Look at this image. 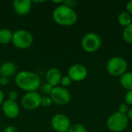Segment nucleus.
I'll use <instances>...</instances> for the list:
<instances>
[{
  "label": "nucleus",
  "mask_w": 132,
  "mask_h": 132,
  "mask_svg": "<svg viewBox=\"0 0 132 132\" xmlns=\"http://www.w3.org/2000/svg\"><path fill=\"white\" fill-rule=\"evenodd\" d=\"M14 80L16 86L26 92L36 91L41 85L39 77L36 73L29 70L18 72L15 74Z\"/></svg>",
  "instance_id": "1"
},
{
  "label": "nucleus",
  "mask_w": 132,
  "mask_h": 132,
  "mask_svg": "<svg viewBox=\"0 0 132 132\" xmlns=\"http://www.w3.org/2000/svg\"><path fill=\"white\" fill-rule=\"evenodd\" d=\"M53 19L56 23L62 26H70L74 25L78 19L77 14L73 8L64 3L58 5L53 11Z\"/></svg>",
  "instance_id": "2"
},
{
  "label": "nucleus",
  "mask_w": 132,
  "mask_h": 132,
  "mask_svg": "<svg viewBox=\"0 0 132 132\" xmlns=\"http://www.w3.org/2000/svg\"><path fill=\"white\" fill-rule=\"evenodd\" d=\"M12 43L19 50H26L32 45L33 36L26 29H17L13 32Z\"/></svg>",
  "instance_id": "3"
},
{
  "label": "nucleus",
  "mask_w": 132,
  "mask_h": 132,
  "mask_svg": "<svg viewBox=\"0 0 132 132\" xmlns=\"http://www.w3.org/2000/svg\"><path fill=\"white\" fill-rule=\"evenodd\" d=\"M128 118L126 114L118 111L112 114L107 121V127L112 132H121L128 125Z\"/></svg>",
  "instance_id": "4"
},
{
  "label": "nucleus",
  "mask_w": 132,
  "mask_h": 132,
  "mask_svg": "<svg viewBox=\"0 0 132 132\" xmlns=\"http://www.w3.org/2000/svg\"><path fill=\"white\" fill-rule=\"evenodd\" d=\"M107 70L113 77H121L127 72L128 63L123 57L114 56L107 63Z\"/></svg>",
  "instance_id": "5"
},
{
  "label": "nucleus",
  "mask_w": 132,
  "mask_h": 132,
  "mask_svg": "<svg viewBox=\"0 0 132 132\" xmlns=\"http://www.w3.org/2000/svg\"><path fill=\"white\" fill-rule=\"evenodd\" d=\"M102 45L101 36L95 32H89L84 35L81 39V46L87 53L97 52Z\"/></svg>",
  "instance_id": "6"
},
{
  "label": "nucleus",
  "mask_w": 132,
  "mask_h": 132,
  "mask_svg": "<svg viewBox=\"0 0 132 132\" xmlns=\"http://www.w3.org/2000/svg\"><path fill=\"white\" fill-rule=\"evenodd\" d=\"M50 97L53 103L59 106H64L71 101V94L70 90L63 87L57 86L53 87Z\"/></svg>",
  "instance_id": "7"
},
{
  "label": "nucleus",
  "mask_w": 132,
  "mask_h": 132,
  "mask_svg": "<svg viewBox=\"0 0 132 132\" xmlns=\"http://www.w3.org/2000/svg\"><path fill=\"white\" fill-rule=\"evenodd\" d=\"M42 96L36 91L26 92L21 100L22 107L27 111H32L41 106Z\"/></svg>",
  "instance_id": "8"
},
{
  "label": "nucleus",
  "mask_w": 132,
  "mask_h": 132,
  "mask_svg": "<svg viewBox=\"0 0 132 132\" xmlns=\"http://www.w3.org/2000/svg\"><path fill=\"white\" fill-rule=\"evenodd\" d=\"M50 125L56 132H67L71 125V121L68 116L60 113L52 117Z\"/></svg>",
  "instance_id": "9"
},
{
  "label": "nucleus",
  "mask_w": 132,
  "mask_h": 132,
  "mask_svg": "<svg viewBox=\"0 0 132 132\" xmlns=\"http://www.w3.org/2000/svg\"><path fill=\"white\" fill-rule=\"evenodd\" d=\"M88 71L87 67L80 63H76L70 67L67 75L70 77L72 81L81 82L87 77Z\"/></svg>",
  "instance_id": "10"
},
{
  "label": "nucleus",
  "mask_w": 132,
  "mask_h": 132,
  "mask_svg": "<svg viewBox=\"0 0 132 132\" xmlns=\"http://www.w3.org/2000/svg\"><path fill=\"white\" fill-rule=\"evenodd\" d=\"M2 110L4 115L9 119L16 118L19 116L20 111L18 103L9 99L4 101L3 104H2Z\"/></svg>",
  "instance_id": "11"
},
{
  "label": "nucleus",
  "mask_w": 132,
  "mask_h": 132,
  "mask_svg": "<svg viewBox=\"0 0 132 132\" xmlns=\"http://www.w3.org/2000/svg\"><path fill=\"white\" fill-rule=\"evenodd\" d=\"M12 7L17 15H26L31 11L32 2L30 0H15L12 3Z\"/></svg>",
  "instance_id": "12"
},
{
  "label": "nucleus",
  "mask_w": 132,
  "mask_h": 132,
  "mask_svg": "<svg viewBox=\"0 0 132 132\" xmlns=\"http://www.w3.org/2000/svg\"><path fill=\"white\" fill-rule=\"evenodd\" d=\"M62 77L61 71L56 67H51L46 73V83L53 87H57L60 84Z\"/></svg>",
  "instance_id": "13"
},
{
  "label": "nucleus",
  "mask_w": 132,
  "mask_h": 132,
  "mask_svg": "<svg viewBox=\"0 0 132 132\" xmlns=\"http://www.w3.org/2000/svg\"><path fill=\"white\" fill-rule=\"evenodd\" d=\"M15 64L11 61H5L0 65V76L9 78L17 73Z\"/></svg>",
  "instance_id": "14"
},
{
  "label": "nucleus",
  "mask_w": 132,
  "mask_h": 132,
  "mask_svg": "<svg viewBox=\"0 0 132 132\" xmlns=\"http://www.w3.org/2000/svg\"><path fill=\"white\" fill-rule=\"evenodd\" d=\"M120 84L124 89L132 90V72H126L120 77Z\"/></svg>",
  "instance_id": "15"
},
{
  "label": "nucleus",
  "mask_w": 132,
  "mask_h": 132,
  "mask_svg": "<svg viewBox=\"0 0 132 132\" xmlns=\"http://www.w3.org/2000/svg\"><path fill=\"white\" fill-rule=\"evenodd\" d=\"M12 31L9 29L3 28L0 29V44L5 45L12 43Z\"/></svg>",
  "instance_id": "16"
},
{
  "label": "nucleus",
  "mask_w": 132,
  "mask_h": 132,
  "mask_svg": "<svg viewBox=\"0 0 132 132\" xmlns=\"http://www.w3.org/2000/svg\"><path fill=\"white\" fill-rule=\"evenodd\" d=\"M118 22L121 26L125 28L132 23L131 15L127 12H122L118 15Z\"/></svg>",
  "instance_id": "17"
},
{
  "label": "nucleus",
  "mask_w": 132,
  "mask_h": 132,
  "mask_svg": "<svg viewBox=\"0 0 132 132\" xmlns=\"http://www.w3.org/2000/svg\"><path fill=\"white\" fill-rule=\"evenodd\" d=\"M123 39L125 43L131 44L132 43V23L128 26L125 27L123 31Z\"/></svg>",
  "instance_id": "18"
},
{
  "label": "nucleus",
  "mask_w": 132,
  "mask_h": 132,
  "mask_svg": "<svg viewBox=\"0 0 132 132\" xmlns=\"http://www.w3.org/2000/svg\"><path fill=\"white\" fill-rule=\"evenodd\" d=\"M67 132H87V129L82 124L76 123L70 125Z\"/></svg>",
  "instance_id": "19"
},
{
  "label": "nucleus",
  "mask_w": 132,
  "mask_h": 132,
  "mask_svg": "<svg viewBox=\"0 0 132 132\" xmlns=\"http://www.w3.org/2000/svg\"><path fill=\"white\" fill-rule=\"evenodd\" d=\"M53 101L50 98V96L45 95V96H42V99H41V106L43 108H49L52 105Z\"/></svg>",
  "instance_id": "20"
},
{
  "label": "nucleus",
  "mask_w": 132,
  "mask_h": 132,
  "mask_svg": "<svg viewBox=\"0 0 132 132\" xmlns=\"http://www.w3.org/2000/svg\"><path fill=\"white\" fill-rule=\"evenodd\" d=\"M72 80L70 79V77L68 76V75H65V76H63L62 77V79L60 80V84H61V87H67L71 85L72 84Z\"/></svg>",
  "instance_id": "21"
},
{
  "label": "nucleus",
  "mask_w": 132,
  "mask_h": 132,
  "mask_svg": "<svg viewBox=\"0 0 132 132\" xmlns=\"http://www.w3.org/2000/svg\"><path fill=\"white\" fill-rule=\"evenodd\" d=\"M53 89V87H52L51 85H50V84H47V83H45V84H43L42 87H41L42 91H43L46 95H47V96H50V94H51Z\"/></svg>",
  "instance_id": "22"
},
{
  "label": "nucleus",
  "mask_w": 132,
  "mask_h": 132,
  "mask_svg": "<svg viewBox=\"0 0 132 132\" xmlns=\"http://www.w3.org/2000/svg\"><path fill=\"white\" fill-rule=\"evenodd\" d=\"M129 108H128V105L126 104V103H123V104H121L119 106H118V112L121 113V114H128V111H129Z\"/></svg>",
  "instance_id": "23"
},
{
  "label": "nucleus",
  "mask_w": 132,
  "mask_h": 132,
  "mask_svg": "<svg viewBox=\"0 0 132 132\" xmlns=\"http://www.w3.org/2000/svg\"><path fill=\"white\" fill-rule=\"evenodd\" d=\"M125 101L128 105H132V90L127 91L125 96Z\"/></svg>",
  "instance_id": "24"
},
{
  "label": "nucleus",
  "mask_w": 132,
  "mask_h": 132,
  "mask_svg": "<svg viewBox=\"0 0 132 132\" xmlns=\"http://www.w3.org/2000/svg\"><path fill=\"white\" fill-rule=\"evenodd\" d=\"M8 99L10 101H16V100L18 99V93L15 90H11L9 92L8 94Z\"/></svg>",
  "instance_id": "25"
},
{
  "label": "nucleus",
  "mask_w": 132,
  "mask_h": 132,
  "mask_svg": "<svg viewBox=\"0 0 132 132\" xmlns=\"http://www.w3.org/2000/svg\"><path fill=\"white\" fill-rule=\"evenodd\" d=\"M3 132H19V129L15 126H7Z\"/></svg>",
  "instance_id": "26"
},
{
  "label": "nucleus",
  "mask_w": 132,
  "mask_h": 132,
  "mask_svg": "<svg viewBox=\"0 0 132 132\" xmlns=\"http://www.w3.org/2000/svg\"><path fill=\"white\" fill-rule=\"evenodd\" d=\"M9 80L7 77H0V85L2 86H5L7 84H9Z\"/></svg>",
  "instance_id": "27"
},
{
  "label": "nucleus",
  "mask_w": 132,
  "mask_h": 132,
  "mask_svg": "<svg viewBox=\"0 0 132 132\" xmlns=\"http://www.w3.org/2000/svg\"><path fill=\"white\" fill-rule=\"evenodd\" d=\"M126 9H127V12H128L129 14H132V1H129L128 2H127L126 4Z\"/></svg>",
  "instance_id": "28"
},
{
  "label": "nucleus",
  "mask_w": 132,
  "mask_h": 132,
  "mask_svg": "<svg viewBox=\"0 0 132 132\" xmlns=\"http://www.w3.org/2000/svg\"><path fill=\"white\" fill-rule=\"evenodd\" d=\"M4 97H5L4 94H3L2 90H0V105H2L3 104V102H4Z\"/></svg>",
  "instance_id": "29"
},
{
  "label": "nucleus",
  "mask_w": 132,
  "mask_h": 132,
  "mask_svg": "<svg viewBox=\"0 0 132 132\" xmlns=\"http://www.w3.org/2000/svg\"><path fill=\"white\" fill-rule=\"evenodd\" d=\"M127 117H128V120L132 121V108L129 109V111H128V114H127Z\"/></svg>",
  "instance_id": "30"
},
{
  "label": "nucleus",
  "mask_w": 132,
  "mask_h": 132,
  "mask_svg": "<svg viewBox=\"0 0 132 132\" xmlns=\"http://www.w3.org/2000/svg\"><path fill=\"white\" fill-rule=\"evenodd\" d=\"M0 77H1V76H0Z\"/></svg>",
  "instance_id": "31"
}]
</instances>
